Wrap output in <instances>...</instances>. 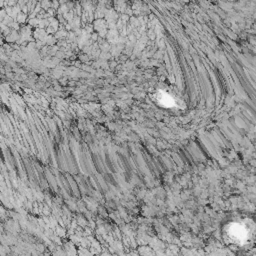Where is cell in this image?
<instances>
[{
  "instance_id": "6da1fadb",
  "label": "cell",
  "mask_w": 256,
  "mask_h": 256,
  "mask_svg": "<svg viewBox=\"0 0 256 256\" xmlns=\"http://www.w3.org/2000/svg\"><path fill=\"white\" fill-rule=\"evenodd\" d=\"M225 241L235 249H245L253 241V224L248 219H239L228 222L223 229Z\"/></svg>"
}]
</instances>
